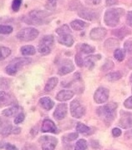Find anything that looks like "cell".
I'll use <instances>...</instances> for the list:
<instances>
[{"label": "cell", "instance_id": "1", "mask_svg": "<svg viewBox=\"0 0 132 150\" xmlns=\"http://www.w3.org/2000/svg\"><path fill=\"white\" fill-rule=\"evenodd\" d=\"M51 16V13L45 10H33L26 17H24V21L27 24L30 25H42L46 24L49 20V18Z\"/></svg>", "mask_w": 132, "mask_h": 150}, {"label": "cell", "instance_id": "2", "mask_svg": "<svg viewBox=\"0 0 132 150\" xmlns=\"http://www.w3.org/2000/svg\"><path fill=\"white\" fill-rule=\"evenodd\" d=\"M117 107L116 103H110L99 108L97 109V113L106 124L110 125L116 118Z\"/></svg>", "mask_w": 132, "mask_h": 150}, {"label": "cell", "instance_id": "3", "mask_svg": "<svg viewBox=\"0 0 132 150\" xmlns=\"http://www.w3.org/2000/svg\"><path fill=\"white\" fill-rule=\"evenodd\" d=\"M125 11L122 8H111L106 11L104 21L109 27H116L119 24L121 17L124 14Z\"/></svg>", "mask_w": 132, "mask_h": 150}, {"label": "cell", "instance_id": "4", "mask_svg": "<svg viewBox=\"0 0 132 150\" xmlns=\"http://www.w3.org/2000/svg\"><path fill=\"white\" fill-rule=\"evenodd\" d=\"M30 63H31V59H28V58L14 59L5 68L6 74H8L9 75H15L21 68H23L24 65L30 64Z\"/></svg>", "mask_w": 132, "mask_h": 150}, {"label": "cell", "instance_id": "5", "mask_svg": "<svg viewBox=\"0 0 132 150\" xmlns=\"http://www.w3.org/2000/svg\"><path fill=\"white\" fill-rule=\"evenodd\" d=\"M54 43V38L53 35H45L40 40L38 46V51L42 55H47L51 52V48Z\"/></svg>", "mask_w": 132, "mask_h": 150}, {"label": "cell", "instance_id": "6", "mask_svg": "<svg viewBox=\"0 0 132 150\" xmlns=\"http://www.w3.org/2000/svg\"><path fill=\"white\" fill-rule=\"evenodd\" d=\"M39 36V31L34 28H25L17 33V38L20 41H33Z\"/></svg>", "mask_w": 132, "mask_h": 150}, {"label": "cell", "instance_id": "7", "mask_svg": "<svg viewBox=\"0 0 132 150\" xmlns=\"http://www.w3.org/2000/svg\"><path fill=\"white\" fill-rule=\"evenodd\" d=\"M69 109H70L71 115L74 118H83L85 116V108L84 107V105L79 102L78 99H74L70 103Z\"/></svg>", "mask_w": 132, "mask_h": 150}, {"label": "cell", "instance_id": "8", "mask_svg": "<svg viewBox=\"0 0 132 150\" xmlns=\"http://www.w3.org/2000/svg\"><path fill=\"white\" fill-rule=\"evenodd\" d=\"M39 142L41 145L42 150H54L58 144V139L53 136L44 135L39 138Z\"/></svg>", "mask_w": 132, "mask_h": 150}, {"label": "cell", "instance_id": "9", "mask_svg": "<svg viewBox=\"0 0 132 150\" xmlns=\"http://www.w3.org/2000/svg\"><path fill=\"white\" fill-rule=\"evenodd\" d=\"M110 95V91L106 88L101 87L99 88L94 94V100L96 103L98 104H102L108 100Z\"/></svg>", "mask_w": 132, "mask_h": 150}, {"label": "cell", "instance_id": "10", "mask_svg": "<svg viewBox=\"0 0 132 150\" xmlns=\"http://www.w3.org/2000/svg\"><path fill=\"white\" fill-rule=\"evenodd\" d=\"M119 126L122 129H128L132 128V113L128 112H121V117L119 121Z\"/></svg>", "mask_w": 132, "mask_h": 150}, {"label": "cell", "instance_id": "11", "mask_svg": "<svg viewBox=\"0 0 132 150\" xmlns=\"http://www.w3.org/2000/svg\"><path fill=\"white\" fill-rule=\"evenodd\" d=\"M68 112V105L66 103H59L55 108L54 112V117L57 120H62L65 118Z\"/></svg>", "mask_w": 132, "mask_h": 150}, {"label": "cell", "instance_id": "12", "mask_svg": "<svg viewBox=\"0 0 132 150\" xmlns=\"http://www.w3.org/2000/svg\"><path fill=\"white\" fill-rule=\"evenodd\" d=\"M74 65L70 60H64L62 64L60 65V67L59 68L58 74L59 75H66L71 73L72 71H74Z\"/></svg>", "mask_w": 132, "mask_h": 150}, {"label": "cell", "instance_id": "13", "mask_svg": "<svg viewBox=\"0 0 132 150\" xmlns=\"http://www.w3.org/2000/svg\"><path fill=\"white\" fill-rule=\"evenodd\" d=\"M41 131L44 133H52L55 134L58 132L57 127L55 123H54L50 119H44L43 121L42 126H41Z\"/></svg>", "mask_w": 132, "mask_h": 150}, {"label": "cell", "instance_id": "14", "mask_svg": "<svg viewBox=\"0 0 132 150\" xmlns=\"http://www.w3.org/2000/svg\"><path fill=\"white\" fill-rule=\"evenodd\" d=\"M78 14L79 17H81L82 18H85L86 20H95L98 18V14L96 13V12L93 9H89V8H81L78 12Z\"/></svg>", "mask_w": 132, "mask_h": 150}, {"label": "cell", "instance_id": "15", "mask_svg": "<svg viewBox=\"0 0 132 150\" xmlns=\"http://www.w3.org/2000/svg\"><path fill=\"white\" fill-rule=\"evenodd\" d=\"M107 31L104 28H95L90 33V37L93 40H101L106 37Z\"/></svg>", "mask_w": 132, "mask_h": 150}, {"label": "cell", "instance_id": "16", "mask_svg": "<svg viewBox=\"0 0 132 150\" xmlns=\"http://www.w3.org/2000/svg\"><path fill=\"white\" fill-rule=\"evenodd\" d=\"M58 42L62 45H64L66 47H71L74 44V38L70 33H65L62 35H59Z\"/></svg>", "mask_w": 132, "mask_h": 150}, {"label": "cell", "instance_id": "17", "mask_svg": "<svg viewBox=\"0 0 132 150\" xmlns=\"http://www.w3.org/2000/svg\"><path fill=\"white\" fill-rule=\"evenodd\" d=\"M74 92L69 90V89H64L59 91L56 95V99L60 102H64V101H68L69 99H71L74 96Z\"/></svg>", "mask_w": 132, "mask_h": 150}, {"label": "cell", "instance_id": "18", "mask_svg": "<svg viewBox=\"0 0 132 150\" xmlns=\"http://www.w3.org/2000/svg\"><path fill=\"white\" fill-rule=\"evenodd\" d=\"M16 99L10 94H8L4 91H1V103L4 105H12L14 104L17 106V103H15Z\"/></svg>", "mask_w": 132, "mask_h": 150}, {"label": "cell", "instance_id": "19", "mask_svg": "<svg viewBox=\"0 0 132 150\" xmlns=\"http://www.w3.org/2000/svg\"><path fill=\"white\" fill-rule=\"evenodd\" d=\"M101 59V56L100 54L97 55H90L88 57H86L85 59V65L89 69H92L95 67V64L96 61L100 60Z\"/></svg>", "mask_w": 132, "mask_h": 150}, {"label": "cell", "instance_id": "20", "mask_svg": "<svg viewBox=\"0 0 132 150\" xmlns=\"http://www.w3.org/2000/svg\"><path fill=\"white\" fill-rule=\"evenodd\" d=\"M119 41L116 38H109L105 42V48L108 51H116L119 48Z\"/></svg>", "mask_w": 132, "mask_h": 150}, {"label": "cell", "instance_id": "21", "mask_svg": "<svg viewBox=\"0 0 132 150\" xmlns=\"http://www.w3.org/2000/svg\"><path fill=\"white\" fill-rule=\"evenodd\" d=\"M39 104L45 110H50L54 106V101L50 98H49V97H44L42 98H40L39 99Z\"/></svg>", "mask_w": 132, "mask_h": 150}, {"label": "cell", "instance_id": "22", "mask_svg": "<svg viewBox=\"0 0 132 150\" xmlns=\"http://www.w3.org/2000/svg\"><path fill=\"white\" fill-rule=\"evenodd\" d=\"M77 49L79 50V52L82 53V54H90L94 53L95 50V48L92 46H90L89 44L86 43H81L77 46Z\"/></svg>", "mask_w": 132, "mask_h": 150}, {"label": "cell", "instance_id": "23", "mask_svg": "<svg viewBox=\"0 0 132 150\" xmlns=\"http://www.w3.org/2000/svg\"><path fill=\"white\" fill-rule=\"evenodd\" d=\"M59 79L57 77H52L50 79H49V80L46 83V85L44 87V91L50 92L53 90L54 88L57 86Z\"/></svg>", "mask_w": 132, "mask_h": 150}, {"label": "cell", "instance_id": "24", "mask_svg": "<svg viewBox=\"0 0 132 150\" xmlns=\"http://www.w3.org/2000/svg\"><path fill=\"white\" fill-rule=\"evenodd\" d=\"M21 54L24 56H31V55H34L36 53L35 48L31 45H26L21 48Z\"/></svg>", "mask_w": 132, "mask_h": 150}, {"label": "cell", "instance_id": "25", "mask_svg": "<svg viewBox=\"0 0 132 150\" xmlns=\"http://www.w3.org/2000/svg\"><path fill=\"white\" fill-rule=\"evenodd\" d=\"M19 110V108L18 106H13V107L9 108H6L4 110L2 111V115L5 116V117H12V116H14L15 114L18 113Z\"/></svg>", "mask_w": 132, "mask_h": 150}, {"label": "cell", "instance_id": "26", "mask_svg": "<svg viewBox=\"0 0 132 150\" xmlns=\"http://www.w3.org/2000/svg\"><path fill=\"white\" fill-rule=\"evenodd\" d=\"M70 26H71V28L74 30L79 31V30H82L86 26V23L84 21H82V20L76 19V20H74V21H72L70 23Z\"/></svg>", "mask_w": 132, "mask_h": 150}, {"label": "cell", "instance_id": "27", "mask_svg": "<svg viewBox=\"0 0 132 150\" xmlns=\"http://www.w3.org/2000/svg\"><path fill=\"white\" fill-rule=\"evenodd\" d=\"M113 33H114L116 37L119 38L123 39L126 36L127 34L131 33V32L127 29L126 28H119V29H116V31H114Z\"/></svg>", "mask_w": 132, "mask_h": 150}, {"label": "cell", "instance_id": "28", "mask_svg": "<svg viewBox=\"0 0 132 150\" xmlns=\"http://www.w3.org/2000/svg\"><path fill=\"white\" fill-rule=\"evenodd\" d=\"M12 129H13V127L11 126V124H9V123H7L6 124L1 123V134L2 135L8 136L9 134L12 133Z\"/></svg>", "mask_w": 132, "mask_h": 150}, {"label": "cell", "instance_id": "29", "mask_svg": "<svg viewBox=\"0 0 132 150\" xmlns=\"http://www.w3.org/2000/svg\"><path fill=\"white\" fill-rule=\"evenodd\" d=\"M76 130L82 134H89L90 132V128L84 123H78L76 126Z\"/></svg>", "mask_w": 132, "mask_h": 150}, {"label": "cell", "instance_id": "30", "mask_svg": "<svg viewBox=\"0 0 132 150\" xmlns=\"http://www.w3.org/2000/svg\"><path fill=\"white\" fill-rule=\"evenodd\" d=\"M122 75L120 72H112L110 73L109 74L106 76V79L111 82H116V81L119 80L120 79H121Z\"/></svg>", "mask_w": 132, "mask_h": 150}, {"label": "cell", "instance_id": "31", "mask_svg": "<svg viewBox=\"0 0 132 150\" xmlns=\"http://www.w3.org/2000/svg\"><path fill=\"white\" fill-rule=\"evenodd\" d=\"M87 147H88V144L86 140L79 139L75 144L74 150H86Z\"/></svg>", "mask_w": 132, "mask_h": 150}, {"label": "cell", "instance_id": "32", "mask_svg": "<svg viewBox=\"0 0 132 150\" xmlns=\"http://www.w3.org/2000/svg\"><path fill=\"white\" fill-rule=\"evenodd\" d=\"M114 57L119 62H121L125 59V51L121 48H118L114 52Z\"/></svg>", "mask_w": 132, "mask_h": 150}, {"label": "cell", "instance_id": "33", "mask_svg": "<svg viewBox=\"0 0 132 150\" xmlns=\"http://www.w3.org/2000/svg\"><path fill=\"white\" fill-rule=\"evenodd\" d=\"M56 33H58L59 35H62V34H65V33H70L71 31H70V29H69V28L68 25L64 24L61 27L58 28L56 29Z\"/></svg>", "mask_w": 132, "mask_h": 150}, {"label": "cell", "instance_id": "34", "mask_svg": "<svg viewBox=\"0 0 132 150\" xmlns=\"http://www.w3.org/2000/svg\"><path fill=\"white\" fill-rule=\"evenodd\" d=\"M0 53H1V60H4L10 55L11 50L10 48H6V47H1Z\"/></svg>", "mask_w": 132, "mask_h": 150}, {"label": "cell", "instance_id": "35", "mask_svg": "<svg viewBox=\"0 0 132 150\" xmlns=\"http://www.w3.org/2000/svg\"><path fill=\"white\" fill-rule=\"evenodd\" d=\"M0 32L2 34H9L13 32V28L9 25H1Z\"/></svg>", "mask_w": 132, "mask_h": 150}, {"label": "cell", "instance_id": "36", "mask_svg": "<svg viewBox=\"0 0 132 150\" xmlns=\"http://www.w3.org/2000/svg\"><path fill=\"white\" fill-rule=\"evenodd\" d=\"M113 67H114V63L110 59H107L106 63L102 66L101 69L103 71H107V70H111V69H113Z\"/></svg>", "mask_w": 132, "mask_h": 150}, {"label": "cell", "instance_id": "37", "mask_svg": "<svg viewBox=\"0 0 132 150\" xmlns=\"http://www.w3.org/2000/svg\"><path fill=\"white\" fill-rule=\"evenodd\" d=\"M124 48L128 54H132V41L131 40H127L126 43H124Z\"/></svg>", "mask_w": 132, "mask_h": 150}, {"label": "cell", "instance_id": "38", "mask_svg": "<svg viewBox=\"0 0 132 150\" xmlns=\"http://www.w3.org/2000/svg\"><path fill=\"white\" fill-rule=\"evenodd\" d=\"M22 5V0H14L12 3V8L14 12H18L19 10Z\"/></svg>", "mask_w": 132, "mask_h": 150}, {"label": "cell", "instance_id": "39", "mask_svg": "<svg viewBox=\"0 0 132 150\" xmlns=\"http://www.w3.org/2000/svg\"><path fill=\"white\" fill-rule=\"evenodd\" d=\"M75 63H76V64L78 67H83L84 65H85V60L82 59V57H81V55L79 54H77L75 55Z\"/></svg>", "mask_w": 132, "mask_h": 150}, {"label": "cell", "instance_id": "40", "mask_svg": "<svg viewBox=\"0 0 132 150\" xmlns=\"http://www.w3.org/2000/svg\"><path fill=\"white\" fill-rule=\"evenodd\" d=\"M77 138H78V134L77 133H71V134H69L68 135L64 136V139L65 140L66 142H69V141H74Z\"/></svg>", "mask_w": 132, "mask_h": 150}, {"label": "cell", "instance_id": "41", "mask_svg": "<svg viewBox=\"0 0 132 150\" xmlns=\"http://www.w3.org/2000/svg\"><path fill=\"white\" fill-rule=\"evenodd\" d=\"M56 4H57V0H48L46 8L49 10H53L56 7Z\"/></svg>", "mask_w": 132, "mask_h": 150}, {"label": "cell", "instance_id": "42", "mask_svg": "<svg viewBox=\"0 0 132 150\" xmlns=\"http://www.w3.org/2000/svg\"><path fill=\"white\" fill-rule=\"evenodd\" d=\"M24 118H25V116H24V113H19L17 116L15 117V119H14V123L15 124H19V123H22L24 120Z\"/></svg>", "mask_w": 132, "mask_h": 150}, {"label": "cell", "instance_id": "43", "mask_svg": "<svg viewBox=\"0 0 132 150\" xmlns=\"http://www.w3.org/2000/svg\"><path fill=\"white\" fill-rule=\"evenodd\" d=\"M124 106L128 109H132V96L129 97L124 102Z\"/></svg>", "mask_w": 132, "mask_h": 150}, {"label": "cell", "instance_id": "44", "mask_svg": "<svg viewBox=\"0 0 132 150\" xmlns=\"http://www.w3.org/2000/svg\"><path fill=\"white\" fill-rule=\"evenodd\" d=\"M126 23L130 26V27H132V11H130V12L127 13Z\"/></svg>", "mask_w": 132, "mask_h": 150}, {"label": "cell", "instance_id": "45", "mask_svg": "<svg viewBox=\"0 0 132 150\" xmlns=\"http://www.w3.org/2000/svg\"><path fill=\"white\" fill-rule=\"evenodd\" d=\"M85 4L89 5H98L101 3V0H84Z\"/></svg>", "mask_w": 132, "mask_h": 150}, {"label": "cell", "instance_id": "46", "mask_svg": "<svg viewBox=\"0 0 132 150\" xmlns=\"http://www.w3.org/2000/svg\"><path fill=\"white\" fill-rule=\"evenodd\" d=\"M122 132L121 130L120 129H118V128H115V129H113L112 130V134H113V136L114 137H120L121 135Z\"/></svg>", "mask_w": 132, "mask_h": 150}, {"label": "cell", "instance_id": "47", "mask_svg": "<svg viewBox=\"0 0 132 150\" xmlns=\"http://www.w3.org/2000/svg\"><path fill=\"white\" fill-rule=\"evenodd\" d=\"M106 4L107 6H113L118 4V0H106Z\"/></svg>", "mask_w": 132, "mask_h": 150}, {"label": "cell", "instance_id": "48", "mask_svg": "<svg viewBox=\"0 0 132 150\" xmlns=\"http://www.w3.org/2000/svg\"><path fill=\"white\" fill-rule=\"evenodd\" d=\"M4 148L6 149V150H18V149L16 148L14 145L11 144H6Z\"/></svg>", "mask_w": 132, "mask_h": 150}, {"label": "cell", "instance_id": "49", "mask_svg": "<svg viewBox=\"0 0 132 150\" xmlns=\"http://www.w3.org/2000/svg\"><path fill=\"white\" fill-rule=\"evenodd\" d=\"M23 150H37V148L34 146V145H26L24 148V149Z\"/></svg>", "mask_w": 132, "mask_h": 150}, {"label": "cell", "instance_id": "50", "mask_svg": "<svg viewBox=\"0 0 132 150\" xmlns=\"http://www.w3.org/2000/svg\"><path fill=\"white\" fill-rule=\"evenodd\" d=\"M21 132V129L19 128V127H13V129H12V133L14 134H20Z\"/></svg>", "mask_w": 132, "mask_h": 150}, {"label": "cell", "instance_id": "51", "mask_svg": "<svg viewBox=\"0 0 132 150\" xmlns=\"http://www.w3.org/2000/svg\"><path fill=\"white\" fill-rule=\"evenodd\" d=\"M125 135H126V139H132V129L131 130L127 131Z\"/></svg>", "mask_w": 132, "mask_h": 150}, {"label": "cell", "instance_id": "52", "mask_svg": "<svg viewBox=\"0 0 132 150\" xmlns=\"http://www.w3.org/2000/svg\"><path fill=\"white\" fill-rule=\"evenodd\" d=\"M128 65H129L131 68H132V59H131L128 61Z\"/></svg>", "mask_w": 132, "mask_h": 150}, {"label": "cell", "instance_id": "53", "mask_svg": "<svg viewBox=\"0 0 132 150\" xmlns=\"http://www.w3.org/2000/svg\"><path fill=\"white\" fill-rule=\"evenodd\" d=\"M131 82L132 83V74H131Z\"/></svg>", "mask_w": 132, "mask_h": 150}]
</instances>
